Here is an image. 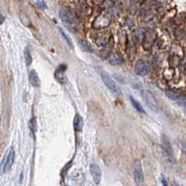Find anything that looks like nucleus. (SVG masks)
<instances>
[{
  "label": "nucleus",
  "instance_id": "nucleus-1",
  "mask_svg": "<svg viewBox=\"0 0 186 186\" xmlns=\"http://www.w3.org/2000/svg\"><path fill=\"white\" fill-rule=\"evenodd\" d=\"M101 79L102 81L104 82V84H105L107 86V88L113 92L114 93L115 95H117V96H120L121 95V90L118 87V85L116 84V82L112 79V77H110L107 74L105 73H101Z\"/></svg>",
  "mask_w": 186,
  "mask_h": 186
},
{
  "label": "nucleus",
  "instance_id": "nucleus-2",
  "mask_svg": "<svg viewBox=\"0 0 186 186\" xmlns=\"http://www.w3.org/2000/svg\"><path fill=\"white\" fill-rule=\"evenodd\" d=\"M143 98L144 100V101L146 102V104L148 105V107L150 109H152L154 112H158L159 111V104L157 102V101L156 100V98L154 97V95L148 90H143L142 92Z\"/></svg>",
  "mask_w": 186,
  "mask_h": 186
},
{
  "label": "nucleus",
  "instance_id": "nucleus-3",
  "mask_svg": "<svg viewBox=\"0 0 186 186\" xmlns=\"http://www.w3.org/2000/svg\"><path fill=\"white\" fill-rule=\"evenodd\" d=\"M111 19L107 15H100L96 18V20L93 22V27L95 29H103L110 25Z\"/></svg>",
  "mask_w": 186,
  "mask_h": 186
},
{
  "label": "nucleus",
  "instance_id": "nucleus-4",
  "mask_svg": "<svg viewBox=\"0 0 186 186\" xmlns=\"http://www.w3.org/2000/svg\"><path fill=\"white\" fill-rule=\"evenodd\" d=\"M60 17L62 19V21L64 22V24H66L67 26L71 27L74 24V16L72 14V12L69 9L65 8H62L60 10Z\"/></svg>",
  "mask_w": 186,
  "mask_h": 186
},
{
  "label": "nucleus",
  "instance_id": "nucleus-5",
  "mask_svg": "<svg viewBox=\"0 0 186 186\" xmlns=\"http://www.w3.org/2000/svg\"><path fill=\"white\" fill-rule=\"evenodd\" d=\"M133 171H134V180H135L136 183L139 185L143 184L144 181V176H143V172L142 164L139 161L135 162Z\"/></svg>",
  "mask_w": 186,
  "mask_h": 186
},
{
  "label": "nucleus",
  "instance_id": "nucleus-6",
  "mask_svg": "<svg viewBox=\"0 0 186 186\" xmlns=\"http://www.w3.org/2000/svg\"><path fill=\"white\" fill-rule=\"evenodd\" d=\"M156 37V34L155 32H153V31L146 32L144 34V37H143V48L148 50L151 46H152Z\"/></svg>",
  "mask_w": 186,
  "mask_h": 186
},
{
  "label": "nucleus",
  "instance_id": "nucleus-7",
  "mask_svg": "<svg viewBox=\"0 0 186 186\" xmlns=\"http://www.w3.org/2000/svg\"><path fill=\"white\" fill-rule=\"evenodd\" d=\"M148 70H149V67H148V64L144 62V61H139L137 63H136V66H135V71H136V74L138 75H141V76H144L147 75L148 73Z\"/></svg>",
  "mask_w": 186,
  "mask_h": 186
},
{
  "label": "nucleus",
  "instance_id": "nucleus-8",
  "mask_svg": "<svg viewBox=\"0 0 186 186\" xmlns=\"http://www.w3.org/2000/svg\"><path fill=\"white\" fill-rule=\"evenodd\" d=\"M161 140H162V147H163V149H164V152L170 159H172L173 158L172 149H171V145H170V143L168 141V137L165 134H163L161 137Z\"/></svg>",
  "mask_w": 186,
  "mask_h": 186
},
{
  "label": "nucleus",
  "instance_id": "nucleus-9",
  "mask_svg": "<svg viewBox=\"0 0 186 186\" xmlns=\"http://www.w3.org/2000/svg\"><path fill=\"white\" fill-rule=\"evenodd\" d=\"M90 173H91V176L93 178V181H95V183H99L101 178V172L100 167L97 164H95V163H93V164L90 165Z\"/></svg>",
  "mask_w": 186,
  "mask_h": 186
},
{
  "label": "nucleus",
  "instance_id": "nucleus-10",
  "mask_svg": "<svg viewBox=\"0 0 186 186\" xmlns=\"http://www.w3.org/2000/svg\"><path fill=\"white\" fill-rule=\"evenodd\" d=\"M65 70H66L65 65H60L59 68H58L55 72L56 79L59 81L60 83H63V84L66 83V81H67V77L65 75Z\"/></svg>",
  "mask_w": 186,
  "mask_h": 186
},
{
  "label": "nucleus",
  "instance_id": "nucleus-11",
  "mask_svg": "<svg viewBox=\"0 0 186 186\" xmlns=\"http://www.w3.org/2000/svg\"><path fill=\"white\" fill-rule=\"evenodd\" d=\"M29 80L31 84L36 87V88H38L40 86V79H39V76L37 75V73L34 71V70H32L29 74Z\"/></svg>",
  "mask_w": 186,
  "mask_h": 186
},
{
  "label": "nucleus",
  "instance_id": "nucleus-12",
  "mask_svg": "<svg viewBox=\"0 0 186 186\" xmlns=\"http://www.w3.org/2000/svg\"><path fill=\"white\" fill-rule=\"evenodd\" d=\"M14 158H15V152L13 149H10L9 153L7 154V164H6V171H8L11 166H12L13 162H14Z\"/></svg>",
  "mask_w": 186,
  "mask_h": 186
},
{
  "label": "nucleus",
  "instance_id": "nucleus-13",
  "mask_svg": "<svg viewBox=\"0 0 186 186\" xmlns=\"http://www.w3.org/2000/svg\"><path fill=\"white\" fill-rule=\"evenodd\" d=\"M109 63L112 65H119L123 63V58L121 55H119L117 53H114L110 56Z\"/></svg>",
  "mask_w": 186,
  "mask_h": 186
},
{
  "label": "nucleus",
  "instance_id": "nucleus-14",
  "mask_svg": "<svg viewBox=\"0 0 186 186\" xmlns=\"http://www.w3.org/2000/svg\"><path fill=\"white\" fill-rule=\"evenodd\" d=\"M82 126H83V119L82 116H80L79 114H76L75 116L74 119V127L76 131H79L82 130Z\"/></svg>",
  "mask_w": 186,
  "mask_h": 186
},
{
  "label": "nucleus",
  "instance_id": "nucleus-15",
  "mask_svg": "<svg viewBox=\"0 0 186 186\" xmlns=\"http://www.w3.org/2000/svg\"><path fill=\"white\" fill-rule=\"evenodd\" d=\"M110 34H101V36L97 38L96 42L99 46H105L109 40H110Z\"/></svg>",
  "mask_w": 186,
  "mask_h": 186
},
{
  "label": "nucleus",
  "instance_id": "nucleus-16",
  "mask_svg": "<svg viewBox=\"0 0 186 186\" xmlns=\"http://www.w3.org/2000/svg\"><path fill=\"white\" fill-rule=\"evenodd\" d=\"M166 95L170 100H178L181 96L179 91L174 90V89H168L166 91Z\"/></svg>",
  "mask_w": 186,
  "mask_h": 186
},
{
  "label": "nucleus",
  "instance_id": "nucleus-17",
  "mask_svg": "<svg viewBox=\"0 0 186 186\" xmlns=\"http://www.w3.org/2000/svg\"><path fill=\"white\" fill-rule=\"evenodd\" d=\"M130 101H131V103H132L133 107H134L139 113H142V114H145V113H146L145 110L143 109V107L142 106V104L140 103L139 101H137L135 99H133L132 97H130Z\"/></svg>",
  "mask_w": 186,
  "mask_h": 186
},
{
  "label": "nucleus",
  "instance_id": "nucleus-18",
  "mask_svg": "<svg viewBox=\"0 0 186 186\" xmlns=\"http://www.w3.org/2000/svg\"><path fill=\"white\" fill-rule=\"evenodd\" d=\"M60 30V33L62 34V36H63V37L64 38V40L66 41V43H67V45H69V46L70 48H74V45H73V42H72V40H71V38L69 37V36L68 34L63 31V29H62V28H60L59 29Z\"/></svg>",
  "mask_w": 186,
  "mask_h": 186
},
{
  "label": "nucleus",
  "instance_id": "nucleus-19",
  "mask_svg": "<svg viewBox=\"0 0 186 186\" xmlns=\"http://www.w3.org/2000/svg\"><path fill=\"white\" fill-rule=\"evenodd\" d=\"M80 45H81V48H82L85 51H88V52H93V48L91 46V45L87 42V41H81L80 42Z\"/></svg>",
  "mask_w": 186,
  "mask_h": 186
},
{
  "label": "nucleus",
  "instance_id": "nucleus-20",
  "mask_svg": "<svg viewBox=\"0 0 186 186\" xmlns=\"http://www.w3.org/2000/svg\"><path fill=\"white\" fill-rule=\"evenodd\" d=\"M29 127H30V130L33 133H36L37 130V120L34 117H33L30 122H29Z\"/></svg>",
  "mask_w": 186,
  "mask_h": 186
},
{
  "label": "nucleus",
  "instance_id": "nucleus-21",
  "mask_svg": "<svg viewBox=\"0 0 186 186\" xmlns=\"http://www.w3.org/2000/svg\"><path fill=\"white\" fill-rule=\"evenodd\" d=\"M24 59H25L26 64L29 66L32 63V57H31V53H30V50L28 48H26L24 50Z\"/></svg>",
  "mask_w": 186,
  "mask_h": 186
},
{
  "label": "nucleus",
  "instance_id": "nucleus-22",
  "mask_svg": "<svg viewBox=\"0 0 186 186\" xmlns=\"http://www.w3.org/2000/svg\"><path fill=\"white\" fill-rule=\"evenodd\" d=\"M145 32L143 31V29H139L138 31L135 32V37L138 41H142V39H143Z\"/></svg>",
  "mask_w": 186,
  "mask_h": 186
},
{
  "label": "nucleus",
  "instance_id": "nucleus-23",
  "mask_svg": "<svg viewBox=\"0 0 186 186\" xmlns=\"http://www.w3.org/2000/svg\"><path fill=\"white\" fill-rule=\"evenodd\" d=\"M37 5L39 8H46V3H45L44 0H37Z\"/></svg>",
  "mask_w": 186,
  "mask_h": 186
},
{
  "label": "nucleus",
  "instance_id": "nucleus-24",
  "mask_svg": "<svg viewBox=\"0 0 186 186\" xmlns=\"http://www.w3.org/2000/svg\"><path fill=\"white\" fill-rule=\"evenodd\" d=\"M185 103H186L185 98L181 96V97L178 99V104H179V105H181V106H185Z\"/></svg>",
  "mask_w": 186,
  "mask_h": 186
},
{
  "label": "nucleus",
  "instance_id": "nucleus-25",
  "mask_svg": "<svg viewBox=\"0 0 186 186\" xmlns=\"http://www.w3.org/2000/svg\"><path fill=\"white\" fill-rule=\"evenodd\" d=\"M93 3L96 4V5H101L104 2V0H92Z\"/></svg>",
  "mask_w": 186,
  "mask_h": 186
},
{
  "label": "nucleus",
  "instance_id": "nucleus-26",
  "mask_svg": "<svg viewBox=\"0 0 186 186\" xmlns=\"http://www.w3.org/2000/svg\"><path fill=\"white\" fill-rule=\"evenodd\" d=\"M5 21V18H4V16L0 13V24H1V23H3V21Z\"/></svg>",
  "mask_w": 186,
  "mask_h": 186
},
{
  "label": "nucleus",
  "instance_id": "nucleus-27",
  "mask_svg": "<svg viewBox=\"0 0 186 186\" xmlns=\"http://www.w3.org/2000/svg\"><path fill=\"white\" fill-rule=\"evenodd\" d=\"M162 182H163V184H164V185H168V183H167V181L164 180V179H163V181H162Z\"/></svg>",
  "mask_w": 186,
  "mask_h": 186
},
{
  "label": "nucleus",
  "instance_id": "nucleus-28",
  "mask_svg": "<svg viewBox=\"0 0 186 186\" xmlns=\"http://www.w3.org/2000/svg\"><path fill=\"white\" fill-rule=\"evenodd\" d=\"M156 1H158V2H160V3H163V2H165L166 0H156Z\"/></svg>",
  "mask_w": 186,
  "mask_h": 186
}]
</instances>
